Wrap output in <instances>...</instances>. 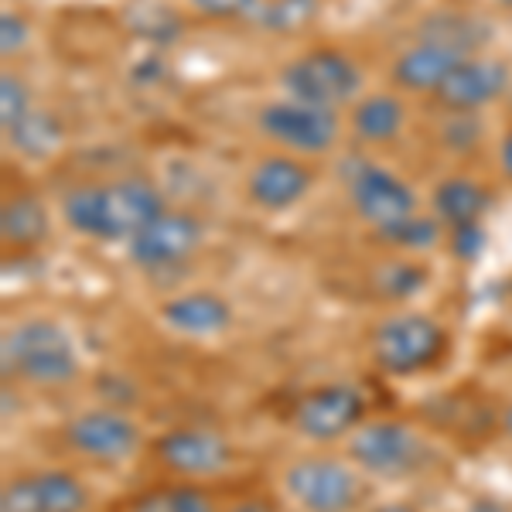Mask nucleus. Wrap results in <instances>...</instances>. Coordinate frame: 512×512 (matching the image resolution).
Listing matches in <instances>:
<instances>
[{
  "instance_id": "36",
  "label": "nucleus",
  "mask_w": 512,
  "mask_h": 512,
  "mask_svg": "<svg viewBox=\"0 0 512 512\" xmlns=\"http://www.w3.org/2000/svg\"><path fill=\"white\" fill-rule=\"evenodd\" d=\"M362 512H420V509H414V506H410V502H383V506L362 509Z\"/></svg>"
},
{
  "instance_id": "10",
  "label": "nucleus",
  "mask_w": 512,
  "mask_h": 512,
  "mask_svg": "<svg viewBox=\"0 0 512 512\" xmlns=\"http://www.w3.org/2000/svg\"><path fill=\"white\" fill-rule=\"evenodd\" d=\"M260 130L274 144L287 147L297 154H325L338 140V110H325V106L297 103V99H274L260 110Z\"/></svg>"
},
{
  "instance_id": "15",
  "label": "nucleus",
  "mask_w": 512,
  "mask_h": 512,
  "mask_svg": "<svg viewBox=\"0 0 512 512\" xmlns=\"http://www.w3.org/2000/svg\"><path fill=\"white\" fill-rule=\"evenodd\" d=\"M311 175L308 164H301L297 158H287V154H270L263 158L256 168L250 171V181H246V195L256 209L267 212H287L308 195Z\"/></svg>"
},
{
  "instance_id": "18",
  "label": "nucleus",
  "mask_w": 512,
  "mask_h": 512,
  "mask_svg": "<svg viewBox=\"0 0 512 512\" xmlns=\"http://www.w3.org/2000/svg\"><path fill=\"white\" fill-rule=\"evenodd\" d=\"M492 24L478 14H465V11H434L420 21L417 41H431V45H441L454 52L458 59H472L478 55V48L489 41Z\"/></svg>"
},
{
  "instance_id": "28",
  "label": "nucleus",
  "mask_w": 512,
  "mask_h": 512,
  "mask_svg": "<svg viewBox=\"0 0 512 512\" xmlns=\"http://www.w3.org/2000/svg\"><path fill=\"white\" fill-rule=\"evenodd\" d=\"M444 144L448 151H475L478 140H482V123H478L472 113H454L444 123Z\"/></svg>"
},
{
  "instance_id": "22",
  "label": "nucleus",
  "mask_w": 512,
  "mask_h": 512,
  "mask_svg": "<svg viewBox=\"0 0 512 512\" xmlns=\"http://www.w3.org/2000/svg\"><path fill=\"white\" fill-rule=\"evenodd\" d=\"M134 499L144 512H222L216 492L205 489L202 482H188V478L140 489L134 492Z\"/></svg>"
},
{
  "instance_id": "33",
  "label": "nucleus",
  "mask_w": 512,
  "mask_h": 512,
  "mask_svg": "<svg viewBox=\"0 0 512 512\" xmlns=\"http://www.w3.org/2000/svg\"><path fill=\"white\" fill-rule=\"evenodd\" d=\"M499 164H502V175L512 181V127L509 134L502 137V147H499Z\"/></svg>"
},
{
  "instance_id": "7",
  "label": "nucleus",
  "mask_w": 512,
  "mask_h": 512,
  "mask_svg": "<svg viewBox=\"0 0 512 512\" xmlns=\"http://www.w3.org/2000/svg\"><path fill=\"white\" fill-rule=\"evenodd\" d=\"M366 393L349 383H325L304 390L287 410V424L308 441H338L366 424Z\"/></svg>"
},
{
  "instance_id": "23",
  "label": "nucleus",
  "mask_w": 512,
  "mask_h": 512,
  "mask_svg": "<svg viewBox=\"0 0 512 512\" xmlns=\"http://www.w3.org/2000/svg\"><path fill=\"white\" fill-rule=\"evenodd\" d=\"M321 0H253L250 18L256 28L277 31V35H291V31L308 28L318 18Z\"/></svg>"
},
{
  "instance_id": "25",
  "label": "nucleus",
  "mask_w": 512,
  "mask_h": 512,
  "mask_svg": "<svg viewBox=\"0 0 512 512\" xmlns=\"http://www.w3.org/2000/svg\"><path fill=\"white\" fill-rule=\"evenodd\" d=\"M427 287V267L417 260H390L376 270V291L386 301H407Z\"/></svg>"
},
{
  "instance_id": "8",
  "label": "nucleus",
  "mask_w": 512,
  "mask_h": 512,
  "mask_svg": "<svg viewBox=\"0 0 512 512\" xmlns=\"http://www.w3.org/2000/svg\"><path fill=\"white\" fill-rule=\"evenodd\" d=\"M62 441L72 454L96 465H120V461L134 458L144 444V431L134 417H127L123 410L96 407L82 410L72 420H65Z\"/></svg>"
},
{
  "instance_id": "5",
  "label": "nucleus",
  "mask_w": 512,
  "mask_h": 512,
  "mask_svg": "<svg viewBox=\"0 0 512 512\" xmlns=\"http://www.w3.org/2000/svg\"><path fill=\"white\" fill-rule=\"evenodd\" d=\"M345 458L362 475L410 478L427 465L431 444L407 420H366L345 437Z\"/></svg>"
},
{
  "instance_id": "11",
  "label": "nucleus",
  "mask_w": 512,
  "mask_h": 512,
  "mask_svg": "<svg viewBox=\"0 0 512 512\" xmlns=\"http://www.w3.org/2000/svg\"><path fill=\"white\" fill-rule=\"evenodd\" d=\"M89 506L93 492L69 468L24 472L0 492V512H86Z\"/></svg>"
},
{
  "instance_id": "37",
  "label": "nucleus",
  "mask_w": 512,
  "mask_h": 512,
  "mask_svg": "<svg viewBox=\"0 0 512 512\" xmlns=\"http://www.w3.org/2000/svg\"><path fill=\"white\" fill-rule=\"evenodd\" d=\"M499 427H502V434H506L509 441H512V400L506 403V410L499 414Z\"/></svg>"
},
{
  "instance_id": "27",
  "label": "nucleus",
  "mask_w": 512,
  "mask_h": 512,
  "mask_svg": "<svg viewBox=\"0 0 512 512\" xmlns=\"http://www.w3.org/2000/svg\"><path fill=\"white\" fill-rule=\"evenodd\" d=\"M28 113H31L28 86H24L18 76L4 72V76H0V127H4V134L18 127V123L28 117Z\"/></svg>"
},
{
  "instance_id": "16",
  "label": "nucleus",
  "mask_w": 512,
  "mask_h": 512,
  "mask_svg": "<svg viewBox=\"0 0 512 512\" xmlns=\"http://www.w3.org/2000/svg\"><path fill=\"white\" fill-rule=\"evenodd\" d=\"M161 318L171 332L188 338H216L233 325V304L216 291H188L161 304Z\"/></svg>"
},
{
  "instance_id": "17",
  "label": "nucleus",
  "mask_w": 512,
  "mask_h": 512,
  "mask_svg": "<svg viewBox=\"0 0 512 512\" xmlns=\"http://www.w3.org/2000/svg\"><path fill=\"white\" fill-rule=\"evenodd\" d=\"M458 62H465V59H458L448 48L431 45V41H414L407 52L396 55L390 76L396 86L410 89V93H437L441 82L451 76Z\"/></svg>"
},
{
  "instance_id": "3",
  "label": "nucleus",
  "mask_w": 512,
  "mask_h": 512,
  "mask_svg": "<svg viewBox=\"0 0 512 512\" xmlns=\"http://www.w3.org/2000/svg\"><path fill=\"white\" fill-rule=\"evenodd\" d=\"M369 352L379 373L393 379H410L441 366L451 352V335L431 315L420 311H396L386 315L369 335Z\"/></svg>"
},
{
  "instance_id": "24",
  "label": "nucleus",
  "mask_w": 512,
  "mask_h": 512,
  "mask_svg": "<svg viewBox=\"0 0 512 512\" xmlns=\"http://www.w3.org/2000/svg\"><path fill=\"white\" fill-rule=\"evenodd\" d=\"M7 137H11V144L18 147L24 158H52L55 151H59L62 144V127L59 120L52 117V113H38L31 110L28 117H24L18 127L7 130Z\"/></svg>"
},
{
  "instance_id": "29",
  "label": "nucleus",
  "mask_w": 512,
  "mask_h": 512,
  "mask_svg": "<svg viewBox=\"0 0 512 512\" xmlns=\"http://www.w3.org/2000/svg\"><path fill=\"white\" fill-rule=\"evenodd\" d=\"M451 233V250L461 260H478V253L485 250V229L482 222H468V226H454Z\"/></svg>"
},
{
  "instance_id": "19",
  "label": "nucleus",
  "mask_w": 512,
  "mask_h": 512,
  "mask_svg": "<svg viewBox=\"0 0 512 512\" xmlns=\"http://www.w3.org/2000/svg\"><path fill=\"white\" fill-rule=\"evenodd\" d=\"M0 239L4 253H31L48 239V209L38 195L18 192L0 205Z\"/></svg>"
},
{
  "instance_id": "13",
  "label": "nucleus",
  "mask_w": 512,
  "mask_h": 512,
  "mask_svg": "<svg viewBox=\"0 0 512 512\" xmlns=\"http://www.w3.org/2000/svg\"><path fill=\"white\" fill-rule=\"evenodd\" d=\"M349 198L352 209L359 212L362 222L373 229L393 226V222L417 216V195L400 175L379 168V164L362 161L349 175Z\"/></svg>"
},
{
  "instance_id": "14",
  "label": "nucleus",
  "mask_w": 512,
  "mask_h": 512,
  "mask_svg": "<svg viewBox=\"0 0 512 512\" xmlns=\"http://www.w3.org/2000/svg\"><path fill=\"white\" fill-rule=\"evenodd\" d=\"M509 82H512L509 65L472 55V59L454 65V72L441 82V89L434 96L451 113H478L506 93Z\"/></svg>"
},
{
  "instance_id": "12",
  "label": "nucleus",
  "mask_w": 512,
  "mask_h": 512,
  "mask_svg": "<svg viewBox=\"0 0 512 512\" xmlns=\"http://www.w3.org/2000/svg\"><path fill=\"white\" fill-rule=\"evenodd\" d=\"M205 239V226L202 219L192 216V212H181V209H168L164 216H158L147 229L127 243V256L130 263L140 270H171L178 263L192 260V253L202 246Z\"/></svg>"
},
{
  "instance_id": "21",
  "label": "nucleus",
  "mask_w": 512,
  "mask_h": 512,
  "mask_svg": "<svg viewBox=\"0 0 512 512\" xmlns=\"http://www.w3.org/2000/svg\"><path fill=\"white\" fill-rule=\"evenodd\" d=\"M352 134L362 140V144H386L403 130L407 123V106L400 103V96L393 93H373L355 99L352 106Z\"/></svg>"
},
{
  "instance_id": "20",
  "label": "nucleus",
  "mask_w": 512,
  "mask_h": 512,
  "mask_svg": "<svg viewBox=\"0 0 512 512\" xmlns=\"http://www.w3.org/2000/svg\"><path fill=\"white\" fill-rule=\"evenodd\" d=\"M431 205H434V219L441 226L454 229V226H468V222H482V216L492 205V192L485 185H478L475 178L451 175L434 185Z\"/></svg>"
},
{
  "instance_id": "30",
  "label": "nucleus",
  "mask_w": 512,
  "mask_h": 512,
  "mask_svg": "<svg viewBox=\"0 0 512 512\" xmlns=\"http://www.w3.org/2000/svg\"><path fill=\"white\" fill-rule=\"evenodd\" d=\"M202 18L212 21H229V18H246L253 7V0H188Z\"/></svg>"
},
{
  "instance_id": "31",
  "label": "nucleus",
  "mask_w": 512,
  "mask_h": 512,
  "mask_svg": "<svg viewBox=\"0 0 512 512\" xmlns=\"http://www.w3.org/2000/svg\"><path fill=\"white\" fill-rule=\"evenodd\" d=\"M24 41H28V21H24L21 14H14V11L0 14V52H4V55L21 52Z\"/></svg>"
},
{
  "instance_id": "9",
  "label": "nucleus",
  "mask_w": 512,
  "mask_h": 512,
  "mask_svg": "<svg viewBox=\"0 0 512 512\" xmlns=\"http://www.w3.org/2000/svg\"><path fill=\"white\" fill-rule=\"evenodd\" d=\"M151 454L168 475L198 482V478L226 472L236 458V448L226 434L212 427H171L151 441Z\"/></svg>"
},
{
  "instance_id": "35",
  "label": "nucleus",
  "mask_w": 512,
  "mask_h": 512,
  "mask_svg": "<svg viewBox=\"0 0 512 512\" xmlns=\"http://www.w3.org/2000/svg\"><path fill=\"white\" fill-rule=\"evenodd\" d=\"M103 512H144L140 509V502L134 499V495H127V499H117V502H110Z\"/></svg>"
},
{
  "instance_id": "32",
  "label": "nucleus",
  "mask_w": 512,
  "mask_h": 512,
  "mask_svg": "<svg viewBox=\"0 0 512 512\" xmlns=\"http://www.w3.org/2000/svg\"><path fill=\"white\" fill-rule=\"evenodd\" d=\"M222 512H280L277 506V499L274 495H243V499H236L229 509H222Z\"/></svg>"
},
{
  "instance_id": "1",
  "label": "nucleus",
  "mask_w": 512,
  "mask_h": 512,
  "mask_svg": "<svg viewBox=\"0 0 512 512\" xmlns=\"http://www.w3.org/2000/svg\"><path fill=\"white\" fill-rule=\"evenodd\" d=\"M164 212L168 205L158 185L140 175L110 185H79L62 198V216L69 229L99 243H130Z\"/></svg>"
},
{
  "instance_id": "34",
  "label": "nucleus",
  "mask_w": 512,
  "mask_h": 512,
  "mask_svg": "<svg viewBox=\"0 0 512 512\" xmlns=\"http://www.w3.org/2000/svg\"><path fill=\"white\" fill-rule=\"evenodd\" d=\"M468 512H509V509L502 506L499 499H489V495H482V499H475L472 506H468Z\"/></svg>"
},
{
  "instance_id": "4",
  "label": "nucleus",
  "mask_w": 512,
  "mask_h": 512,
  "mask_svg": "<svg viewBox=\"0 0 512 512\" xmlns=\"http://www.w3.org/2000/svg\"><path fill=\"white\" fill-rule=\"evenodd\" d=\"M287 499L301 512H362L366 475L349 458L304 454L280 472Z\"/></svg>"
},
{
  "instance_id": "2",
  "label": "nucleus",
  "mask_w": 512,
  "mask_h": 512,
  "mask_svg": "<svg viewBox=\"0 0 512 512\" xmlns=\"http://www.w3.org/2000/svg\"><path fill=\"white\" fill-rule=\"evenodd\" d=\"M4 379L31 386H65L79 376V352L72 335L52 318H24L0 338Z\"/></svg>"
},
{
  "instance_id": "6",
  "label": "nucleus",
  "mask_w": 512,
  "mask_h": 512,
  "mask_svg": "<svg viewBox=\"0 0 512 512\" xmlns=\"http://www.w3.org/2000/svg\"><path fill=\"white\" fill-rule=\"evenodd\" d=\"M280 86H284L287 99L338 110V106L359 99L362 69L338 48H315V52H304L284 65Z\"/></svg>"
},
{
  "instance_id": "26",
  "label": "nucleus",
  "mask_w": 512,
  "mask_h": 512,
  "mask_svg": "<svg viewBox=\"0 0 512 512\" xmlns=\"http://www.w3.org/2000/svg\"><path fill=\"white\" fill-rule=\"evenodd\" d=\"M376 236L383 243L396 246V250H431V246L441 239V222L437 219H420V216H407L393 226L376 229Z\"/></svg>"
}]
</instances>
